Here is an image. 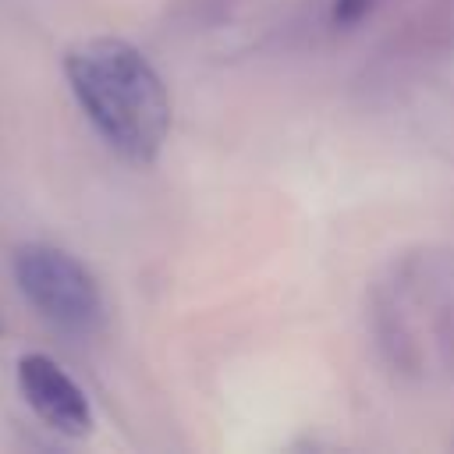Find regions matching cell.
<instances>
[{
	"label": "cell",
	"instance_id": "cell-4",
	"mask_svg": "<svg viewBox=\"0 0 454 454\" xmlns=\"http://www.w3.org/2000/svg\"><path fill=\"white\" fill-rule=\"evenodd\" d=\"M372 4L376 0H333L330 4V21L337 28H351V25H358L372 11Z\"/></svg>",
	"mask_w": 454,
	"mask_h": 454
},
{
	"label": "cell",
	"instance_id": "cell-3",
	"mask_svg": "<svg viewBox=\"0 0 454 454\" xmlns=\"http://www.w3.org/2000/svg\"><path fill=\"white\" fill-rule=\"evenodd\" d=\"M18 387L28 408L64 436H85L92 429V408L85 390L43 351L18 358Z\"/></svg>",
	"mask_w": 454,
	"mask_h": 454
},
{
	"label": "cell",
	"instance_id": "cell-2",
	"mask_svg": "<svg viewBox=\"0 0 454 454\" xmlns=\"http://www.w3.org/2000/svg\"><path fill=\"white\" fill-rule=\"evenodd\" d=\"M14 280L28 305L64 333L85 337L103 323V294L96 277L64 248L21 245L14 252Z\"/></svg>",
	"mask_w": 454,
	"mask_h": 454
},
{
	"label": "cell",
	"instance_id": "cell-1",
	"mask_svg": "<svg viewBox=\"0 0 454 454\" xmlns=\"http://www.w3.org/2000/svg\"><path fill=\"white\" fill-rule=\"evenodd\" d=\"M64 74L114 153L128 163H153L160 156L170 131V99L138 46L114 35L85 39L67 50Z\"/></svg>",
	"mask_w": 454,
	"mask_h": 454
}]
</instances>
